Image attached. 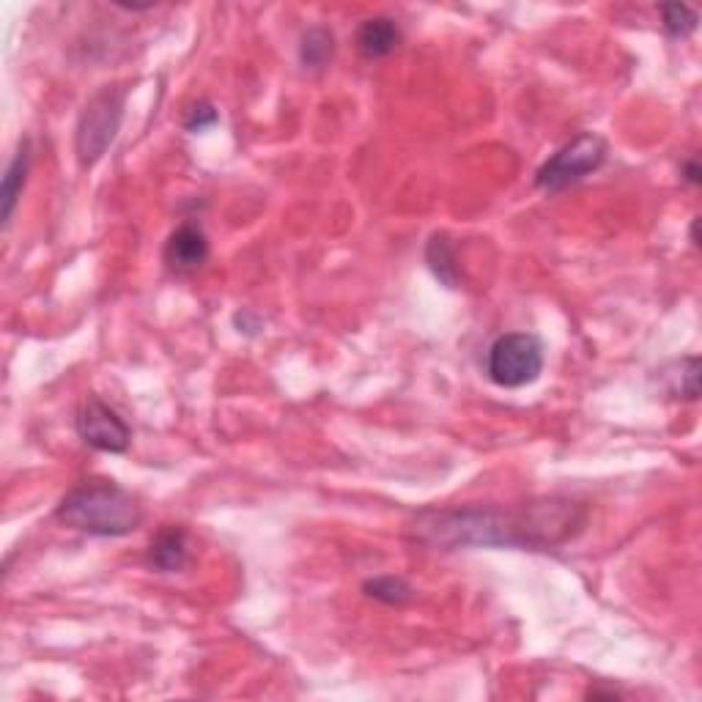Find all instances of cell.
I'll return each mask as SVG.
<instances>
[{"mask_svg": "<svg viewBox=\"0 0 702 702\" xmlns=\"http://www.w3.org/2000/svg\"><path fill=\"white\" fill-rule=\"evenodd\" d=\"M584 524H588L584 502L551 494L522 505H461L423 511L409 524V538L436 551H546L577 538Z\"/></svg>", "mask_w": 702, "mask_h": 702, "instance_id": "6da1fadb", "label": "cell"}, {"mask_svg": "<svg viewBox=\"0 0 702 702\" xmlns=\"http://www.w3.org/2000/svg\"><path fill=\"white\" fill-rule=\"evenodd\" d=\"M55 519L97 538H121L141 527L143 511L135 497L113 480H86L60 500Z\"/></svg>", "mask_w": 702, "mask_h": 702, "instance_id": "7a4b0ae2", "label": "cell"}, {"mask_svg": "<svg viewBox=\"0 0 702 702\" xmlns=\"http://www.w3.org/2000/svg\"><path fill=\"white\" fill-rule=\"evenodd\" d=\"M124 86H104L80 110V119L75 126V154L80 168H93L104 157V152L113 146L121 130V119H124Z\"/></svg>", "mask_w": 702, "mask_h": 702, "instance_id": "3957f363", "label": "cell"}, {"mask_svg": "<svg viewBox=\"0 0 702 702\" xmlns=\"http://www.w3.org/2000/svg\"><path fill=\"white\" fill-rule=\"evenodd\" d=\"M606 157H610V146H606L604 137L595 135V132H582L562 148H557L535 170V187L555 196V192L568 190V187L579 185L590 174H595L606 163Z\"/></svg>", "mask_w": 702, "mask_h": 702, "instance_id": "277c9868", "label": "cell"}, {"mask_svg": "<svg viewBox=\"0 0 702 702\" xmlns=\"http://www.w3.org/2000/svg\"><path fill=\"white\" fill-rule=\"evenodd\" d=\"M544 370V344L533 333L500 335L486 354V374L502 390L533 385Z\"/></svg>", "mask_w": 702, "mask_h": 702, "instance_id": "5b68a950", "label": "cell"}, {"mask_svg": "<svg viewBox=\"0 0 702 702\" xmlns=\"http://www.w3.org/2000/svg\"><path fill=\"white\" fill-rule=\"evenodd\" d=\"M75 428L80 439L99 453H126L132 442V431L124 423V417L97 395H88L80 403Z\"/></svg>", "mask_w": 702, "mask_h": 702, "instance_id": "8992f818", "label": "cell"}, {"mask_svg": "<svg viewBox=\"0 0 702 702\" xmlns=\"http://www.w3.org/2000/svg\"><path fill=\"white\" fill-rule=\"evenodd\" d=\"M163 261L170 272L187 275L201 269L209 261V236L198 223H181L168 236L163 250Z\"/></svg>", "mask_w": 702, "mask_h": 702, "instance_id": "52a82bcc", "label": "cell"}, {"mask_svg": "<svg viewBox=\"0 0 702 702\" xmlns=\"http://www.w3.org/2000/svg\"><path fill=\"white\" fill-rule=\"evenodd\" d=\"M148 568L157 573H179L190 566V535L181 524H168L152 538L146 551Z\"/></svg>", "mask_w": 702, "mask_h": 702, "instance_id": "ba28073f", "label": "cell"}, {"mask_svg": "<svg viewBox=\"0 0 702 702\" xmlns=\"http://www.w3.org/2000/svg\"><path fill=\"white\" fill-rule=\"evenodd\" d=\"M401 44V27L390 16H370L357 31V49L365 60H381Z\"/></svg>", "mask_w": 702, "mask_h": 702, "instance_id": "9c48e42d", "label": "cell"}, {"mask_svg": "<svg viewBox=\"0 0 702 702\" xmlns=\"http://www.w3.org/2000/svg\"><path fill=\"white\" fill-rule=\"evenodd\" d=\"M27 174H31V141L25 137V141L20 143V148H16L14 159H11L3 176V192H0V198H3V212H0L3 229H9L11 218H14L16 203H20L22 190H25Z\"/></svg>", "mask_w": 702, "mask_h": 702, "instance_id": "30bf717a", "label": "cell"}, {"mask_svg": "<svg viewBox=\"0 0 702 702\" xmlns=\"http://www.w3.org/2000/svg\"><path fill=\"white\" fill-rule=\"evenodd\" d=\"M425 264L434 272V278L439 280L445 289H458L461 283V272H458L456 264V250H453L447 234H434L425 245Z\"/></svg>", "mask_w": 702, "mask_h": 702, "instance_id": "8fae6325", "label": "cell"}, {"mask_svg": "<svg viewBox=\"0 0 702 702\" xmlns=\"http://www.w3.org/2000/svg\"><path fill=\"white\" fill-rule=\"evenodd\" d=\"M335 55V33L324 25H313L300 38V64L305 69H324Z\"/></svg>", "mask_w": 702, "mask_h": 702, "instance_id": "7c38bea8", "label": "cell"}, {"mask_svg": "<svg viewBox=\"0 0 702 702\" xmlns=\"http://www.w3.org/2000/svg\"><path fill=\"white\" fill-rule=\"evenodd\" d=\"M363 590L368 599L379 601V604H387V606H403L406 601L414 599L412 584H409L403 577H395V573H385V577L365 579Z\"/></svg>", "mask_w": 702, "mask_h": 702, "instance_id": "4fadbf2b", "label": "cell"}, {"mask_svg": "<svg viewBox=\"0 0 702 702\" xmlns=\"http://www.w3.org/2000/svg\"><path fill=\"white\" fill-rule=\"evenodd\" d=\"M659 14H661V25H665L667 36L672 38H687L698 31V22L700 14L698 9L687 3H665L659 5Z\"/></svg>", "mask_w": 702, "mask_h": 702, "instance_id": "5bb4252c", "label": "cell"}, {"mask_svg": "<svg viewBox=\"0 0 702 702\" xmlns=\"http://www.w3.org/2000/svg\"><path fill=\"white\" fill-rule=\"evenodd\" d=\"M218 121H220V115H218V110L212 108V104H209V102H198L196 108L187 110V115H185V130L192 132V135H201V132L212 130V126L218 124Z\"/></svg>", "mask_w": 702, "mask_h": 702, "instance_id": "9a60e30c", "label": "cell"}, {"mask_svg": "<svg viewBox=\"0 0 702 702\" xmlns=\"http://www.w3.org/2000/svg\"><path fill=\"white\" fill-rule=\"evenodd\" d=\"M234 324H236V327H239V333H245V335H256L258 330H261V319L253 316L250 311L236 313V316H234Z\"/></svg>", "mask_w": 702, "mask_h": 702, "instance_id": "2e32d148", "label": "cell"}, {"mask_svg": "<svg viewBox=\"0 0 702 702\" xmlns=\"http://www.w3.org/2000/svg\"><path fill=\"white\" fill-rule=\"evenodd\" d=\"M681 176H683V181H687V185H692V187H698V185H700V176H702V170H700V163H698V157H692V159H687V163H683V168H681Z\"/></svg>", "mask_w": 702, "mask_h": 702, "instance_id": "e0dca14e", "label": "cell"}, {"mask_svg": "<svg viewBox=\"0 0 702 702\" xmlns=\"http://www.w3.org/2000/svg\"><path fill=\"white\" fill-rule=\"evenodd\" d=\"M698 229H700V218H694V220H692V242H694V247H700V234H698Z\"/></svg>", "mask_w": 702, "mask_h": 702, "instance_id": "ac0fdd59", "label": "cell"}]
</instances>
